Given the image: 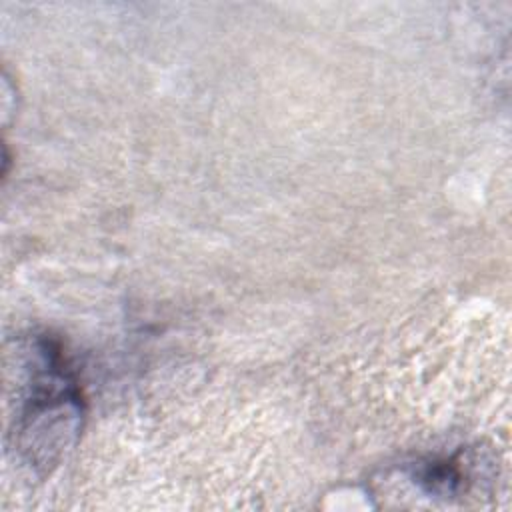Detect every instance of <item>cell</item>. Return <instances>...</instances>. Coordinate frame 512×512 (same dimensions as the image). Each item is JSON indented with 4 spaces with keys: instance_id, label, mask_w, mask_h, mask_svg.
I'll use <instances>...</instances> for the list:
<instances>
[{
    "instance_id": "1",
    "label": "cell",
    "mask_w": 512,
    "mask_h": 512,
    "mask_svg": "<svg viewBox=\"0 0 512 512\" xmlns=\"http://www.w3.org/2000/svg\"><path fill=\"white\" fill-rule=\"evenodd\" d=\"M80 414V388L62 348L50 338H38L18 422L20 446L30 464H54L78 432Z\"/></svg>"
},
{
    "instance_id": "2",
    "label": "cell",
    "mask_w": 512,
    "mask_h": 512,
    "mask_svg": "<svg viewBox=\"0 0 512 512\" xmlns=\"http://www.w3.org/2000/svg\"><path fill=\"white\" fill-rule=\"evenodd\" d=\"M416 480L422 484V488L430 494H442L452 496L458 492L462 484V472L452 460L442 462H430L424 464L416 476Z\"/></svg>"
}]
</instances>
